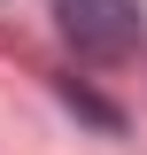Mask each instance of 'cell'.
Wrapping results in <instances>:
<instances>
[{
    "mask_svg": "<svg viewBox=\"0 0 147 155\" xmlns=\"http://www.w3.org/2000/svg\"><path fill=\"white\" fill-rule=\"evenodd\" d=\"M54 16H62V39L85 62H124L147 31L139 0H54Z\"/></svg>",
    "mask_w": 147,
    "mask_h": 155,
    "instance_id": "6da1fadb",
    "label": "cell"
},
{
    "mask_svg": "<svg viewBox=\"0 0 147 155\" xmlns=\"http://www.w3.org/2000/svg\"><path fill=\"white\" fill-rule=\"evenodd\" d=\"M62 93H70V109H85L93 124H109V132H116V109H109V101H93L85 85H77V78H62Z\"/></svg>",
    "mask_w": 147,
    "mask_h": 155,
    "instance_id": "7a4b0ae2",
    "label": "cell"
}]
</instances>
